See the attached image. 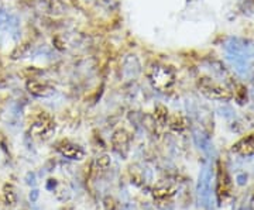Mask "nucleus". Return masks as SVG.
<instances>
[{
  "instance_id": "nucleus-5",
  "label": "nucleus",
  "mask_w": 254,
  "mask_h": 210,
  "mask_svg": "<svg viewBox=\"0 0 254 210\" xmlns=\"http://www.w3.org/2000/svg\"><path fill=\"white\" fill-rule=\"evenodd\" d=\"M128 134H127V131L125 130H118L115 134H113V137H112V141H113V146L116 147V148H127L128 146Z\"/></svg>"
},
{
  "instance_id": "nucleus-8",
  "label": "nucleus",
  "mask_w": 254,
  "mask_h": 210,
  "mask_svg": "<svg viewBox=\"0 0 254 210\" xmlns=\"http://www.w3.org/2000/svg\"><path fill=\"white\" fill-rule=\"evenodd\" d=\"M3 195H4V199L9 205H14L16 203V199H17V195H16V191L13 188V185H4L3 188Z\"/></svg>"
},
{
  "instance_id": "nucleus-2",
  "label": "nucleus",
  "mask_w": 254,
  "mask_h": 210,
  "mask_svg": "<svg viewBox=\"0 0 254 210\" xmlns=\"http://www.w3.org/2000/svg\"><path fill=\"white\" fill-rule=\"evenodd\" d=\"M55 130V123L54 120L51 119L48 114L43 113L40 114L34 123L31 124V128H30V133L34 136V137L40 138H46L51 136V133Z\"/></svg>"
},
{
  "instance_id": "nucleus-4",
  "label": "nucleus",
  "mask_w": 254,
  "mask_h": 210,
  "mask_svg": "<svg viewBox=\"0 0 254 210\" xmlns=\"http://www.w3.org/2000/svg\"><path fill=\"white\" fill-rule=\"evenodd\" d=\"M27 91L37 98H47L53 93V86H50L47 82L43 81H37V79H31L27 82Z\"/></svg>"
},
{
  "instance_id": "nucleus-7",
  "label": "nucleus",
  "mask_w": 254,
  "mask_h": 210,
  "mask_svg": "<svg viewBox=\"0 0 254 210\" xmlns=\"http://www.w3.org/2000/svg\"><path fill=\"white\" fill-rule=\"evenodd\" d=\"M168 126H170V128L174 130V131H181V130H184L185 126H187V121H185V119H184L182 116H180V114H174V116H171L170 120H168Z\"/></svg>"
},
{
  "instance_id": "nucleus-6",
  "label": "nucleus",
  "mask_w": 254,
  "mask_h": 210,
  "mask_svg": "<svg viewBox=\"0 0 254 210\" xmlns=\"http://www.w3.org/2000/svg\"><path fill=\"white\" fill-rule=\"evenodd\" d=\"M154 120L157 121V124L164 126L168 121V110L163 105H158L154 110Z\"/></svg>"
},
{
  "instance_id": "nucleus-3",
  "label": "nucleus",
  "mask_w": 254,
  "mask_h": 210,
  "mask_svg": "<svg viewBox=\"0 0 254 210\" xmlns=\"http://www.w3.org/2000/svg\"><path fill=\"white\" fill-rule=\"evenodd\" d=\"M58 151L64 157L73 159V161H81L82 158L85 157V151L82 150L81 147L71 143L69 140H63L61 143H58Z\"/></svg>"
},
{
  "instance_id": "nucleus-1",
  "label": "nucleus",
  "mask_w": 254,
  "mask_h": 210,
  "mask_svg": "<svg viewBox=\"0 0 254 210\" xmlns=\"http://www.w3.org/2000/svg\"><path fill=\"white\" fill-rule=\"evenodd\" d=\"M147 78L151 86L160 92H168L175 82V75L171 68L161 64L153 65L147 72Z\"/></svg>"
},
{
  "instance_id": "nucleus-9",
  "label": "nucleus",
  "mask_w": 254,
  "mask_h": 210,
  "mask_svg": "<svg viewBox=\"0 0 254 210\" xmlns=\"http://www.w3.org/2000/svg\"><path fill=\"white\" fill-rule=\"evenodd\" d=\"M110 165V159L108 156H102L98 159V166H99L100 169H106V168H109Z\"/></svg>"
}]
</instances>
